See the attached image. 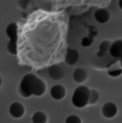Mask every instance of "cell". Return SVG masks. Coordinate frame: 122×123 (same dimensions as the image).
Returning a JSON list of instances; mask_svg holds the SVG:
<instances>
[{
	"label": "cell",
	"instance_id": "13",
	"mask_svg": "<svg viewBox=\"0 0 122 123\" xmlns=\"http://www.w3.org/2000/svg\"><path fill=\"white\" fill-rule=\"evenodd\" d=\"M47 115L45 113L39 111L34 114L31 120L34 123H45L47 122Z\"/></svg>",
	"mask_w": 122,
	"mask_h": 123
},
{
	"label": "cell",
	"instance_id": "16",
	"mask_svg": "<svg viewBox=\"0 0 122 123\" xmlns=\"http://www.w3.org/2000/svg\"><path fill=\"white\" fill-rule=\"evenodd\" d=\"M122 74V69L118 68L116 69V70L108 71V74L111 77H116L119 76Z\"/></svg>",
	"mask_w": 122,
	"mask_h": 123
},
{
	"label": "cell",
	"instance_id": "14",
	"mask_svg": "<svg viewBox=\"0 0 122 123\" xmlns=\"http://www.w3.org/2000/svg\"><path fill=\"white\" fill-rule=\"evenodd\" d=\"M99 98V95L98 92L95 89H90L89 99L88 104L92 105L95 104L98 101Z\"/></svg>",
	"mask_w": 122,
	"mask_h": 123
},
{
	"label": "cell",
	"instance_id": "18",
	"mask_svg": "<svg viewBox=\"0 0 122 123\" xmlns=\"http://www.w3.org/2000/svg\"><path fill=\"white\" fill-rule=\"evenodd\" d=\"M118 5H119L120 8H121L122 10V0H119V3H118Z\"/></svg>",
	"mask_w": 122,
	"mask_h": 123
},
{
	"label": "cell",
	"instance_id": "11",
	"mask_svg": "<svg viewBox=\"0 0 122 123\" xmlns=\"http://www.w3.org/2000/svg\"><path fill=\"white\" fill-rule=\"evenodd\" d=\"M73 77L76 82L81 83L85 81L88 78V74L84 68H78L74 71Z\"/></svg>",
	"mask_w": 122,
	"mask_h": 123
},
{
	"label": "cell",
	"instance_id": "12",
	"mask_svg": "<svg viewBox=\"0 0 122 123\" xmlns=\"http://www.w3.org/2000/svg\"><path fill=\"white\" fill-rule=\"evenodd\" d=\"M111 45V42L108 40H104L99 45V50L97 54V56L99 57L104 56L107 52L110 50Z\"/></svg>",
	"mask_w": 122,
	"mask_h": 123
},
{
	"label": "cell",
	"instance_id": "7",
	"mask_svg": "<svg viewBox=\"0 0 122 123\" xmlns=\"http://www.w3.org/2000/svg\"><path fill=\"white\" fill-rule=\"evenodd\" d=\"M109 51L114 58L121 59L122 57V40H116L111 44Z\"/></svg>",
	"mask_w": 122,
	"mask_h": 123
},
{
	"label": "cell",
	"instance_id": "17",
	"mask_svg": "<svg viewBox=\"0 0 122 123\" xmlns=\"http://www.w3.org/2000/svg\"><path fill=\"white\" fill-rule=\"evenodd\" d=\"M92 43V40L91 38H89V37H84L83 39L82 42H81V45L83 46L84 47H87V46H89Z\"/></svg>",
	"mask_w": 122,
	"mask_h": 123
},
{
	"label": "cell",
	"instance_id": "19",
	"mask_svg": "<svg viewBox=\"0 0 122 123\" xmlns=\"http://www.w3.org/2000/svg\"><path fill=\"white\" fill-rule=\"evenodd\" d=\"M120 63H121V65L122 68V57H121V59H120Z\"/></svg>",
	"mask_w": 122,
	"mask_h": 123
},
{
	"label": "cell",
	"instance_id": "8",
	"mask_svg": "<svg viewBox=\"0 0 122 123\" xmlns=\"http://www.w3.org/2000/svg\"><path fill=\"white\" fill-rule=\"evenodd\" d=\"M49 74L51 79L54 80H60L64 77V71L58 65H53L49 68Z\"/></svg>",
	"mask_w": 122,
	"mask_h": 123
},
{
	"label": "cell",
	"instance_id": "1",
	"mask_svg": "<svg viewBox=\"0 0 122 123\" xmlns=\"http://www.w3.org/2000/svg\"><path fill=\"white\" fill-rule=\"evenodd\" d=\"M46 89L45 82L33 74H25L19 85V93L24 98L30 97L32 95L41 96L45 93Z\"/></svg>",
	"mask_w": 122,
	"mask_h": 123
},
{
	"label": "cell",
	"instance_id": "6",
	"mask_svg": "<svg viewBox=\"0 0 122 123\" xmlns=\"http://www.w3.org/2000/svg\"><path fill=\"white\" fill-rule=\"evenodd\" d=\"M66 93L65 88L61 85L53 86L50 89V94L52 98L57 100L63 99L66 96Z\"/></svg>",
	"mask_w": 122,
	"mask_h": 123
},
{
	"label": "cell",
	"instance_id": "5",
	"mask_svg": "<svg viewBox=\"0 0 122 123\" xmlns=\"http://www.w3.org/2000/svg\"><path fill=\"white\" fill-rule=\"evenodd\" d=\"M9 112L11 116L14 118H20L25 113V108L23 105L19 102H14L10 105Z\"/></svg>",
	"mask_w": 122,
	"mask_h": 123
},
{
	"label": "cell",
	"instance_id": "3",
	"mask_svg": "<svg viewBox=\"0 0 122 123\" xmlns=\"http://www.w3.org/2000/svg\"><path fill=\"white\" fill-rule=\"evenodd\" d=\"M7 37L10 38L7 45V49L10 54L16 55L17 54L18 27L16 23H11L7 26L6 29Z\"/></svg>",
	"mask_w": 122,
	"mask_h": 123
},
{
	"label": "cell",
	"instance_id": "15",
	"mask_svg": "<svg viewBox=\"0 0 122 123\" xmlns=\"http://www.w3.org/2000/svg\"><path fill=\"white\" fill-rule=\"evenodd\" d=\"M66 123H81V119L76 115H70L66 119Z\"/></svg>",
	"mask_w": 122,
	"mask_h": 123
},
{
	"label": "cell",
	"instance_id": "10",
	"mask_svg": "<svg viewBox=\"0 0 122 123\" xmlns=\"http://www.w3.org/2000/svg\"><path fill=\"white\" fill-rule=\"evenodd\" d=\"M94 17L98 23L104 24L107 23L110 18V14L108 11L104 8L97 10L94 13Z\"/></svg>",
	"mask_w": 122,
	"mask_h": 123
},
{
	"label": "cell",
	"instance_id": "4",
	"mask_svg": "<svg viewBox=\"0 0 122 123\" xmlns=\"http://www.w3.org/2000/svg\"><path fill=\"white\" fill-rule=\"evenodd\" d=\"M118 112L117 105L113 102L105 103L102 108V113L107 118H112L115 117Z\"/></svg>",
	"mask_w": 122,
	"mask_h": 123
},
{
	"label": "cell",
	"instance_id": "2",
	"mask_svg": "<svg viewBox=\"0 0 122 123\" xmlns=\"http://www.w3.org/2000/svg\"><path fill=\"white\" fill-rule=\"evenodd\" d=\"M90 89L85 86L78 87L74 91L72 97V103L78 108H82L88 104Z\"/></svg>",
	"mask_w": 122,
	"mask_h": 123
},
{
	"label": "cell",
	"instance_id": "9",
	"mask_svg": "<svg viewBox=\"0 0 122 123\" xmlns=\"http://www.w3.org/2000/svg\"><path fill=\"white\" fill-rule=\"evenodd\" d=\"M79 55L78 52L73 48H68L65 57V62L69 65H75L78 61Z\"/></svg>",
	"mask_w": 122,
	"mask_h": 123
}]
</instances>
